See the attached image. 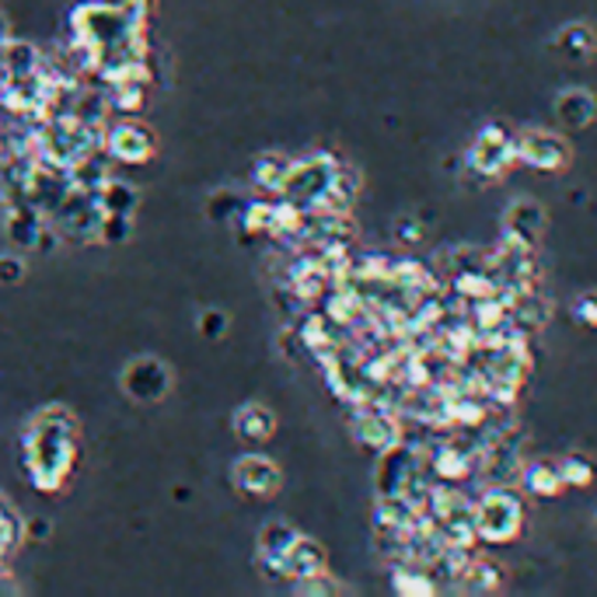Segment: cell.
I'll return each mask as SVG.
<instances>
[{"instance_id":"cell-22","label":"cell","mask_w":597,"mask_h":597,"mask_svg":"<svg viewBox=\"0 0 597 597\" xmlns=\"http://www.w3.org/2000/svg\"><path fill=\"white\" fill-rule=\"evenodd\" d=\"M569 318H573V322H577L580 329L597 332V290H584V294L573 297Z\"/></svg>"},{"instance_id":"cell-23","label":"cell","mask_w":597,"mask_h":597,"mask_svg":"<svg viewBox=\"0 0 597 597\" xmlns=\"http://www.w3.org/2000/svg\"><path fill=\"white\" fill-rule=\"evenodd\" d=\"M21 273H25V269H21L18 259H8V255H4V259H0V280H4V284H18V280H21Z\"/></svg>"},{"instance_id":"cell-18","label":"cell","mask_w":597,"mask_h":597,"mask_svg":"<svg viewBox=\"0 0 597 597\" xmlns=\"http://www.w3.org/2000/svg\"><path fill=\"white\" fill-rule=\"evenodd\" d=\"M559 468H563V479H566V489H590L597 482V461L587 455V451H569L559 458Z\"/></svg>"},{"instance_id":"cell-16","label":"cell","mask_w":597,"mask_h":597,"mask_svg":"<svg viewBox=\"0 0 597 597\" xmlns=\"http://www.w3.org/2000/svg\"><path fill=\"white\" fill-rule=\"evenodd\" d=\"M234 430L245 440H269L276 434V416L266 405H245V409L234 416Z\"/></svg>"},{"instance_id":"cell-11","label":"cell","mask_w":597,"mask_h":597,"mask_svg":"<svg viewBox=\"0 0 597 597\" xmlns=\"http://www.w3.org/2000/svg\"><path fill=\"white\" fill-rule=\"evenodd\" d=\"M552 50L566 63H590L597 56V32L587 21H569V25L552 35Z\"/></svg>"},{"instance_id":"cell-5","label":"cell","mask_w":597,"mask_h":597,"mask_svg":"<svg viewBox=\"0 0 597 597\" xmlns=\"http://www.w3.org/2000/svg\"><path fill=\"white\" fill-rule=\"evenodd\" d=\"M545 231H548V213L542 203L524 196V200H514L507 206V213H503V242L507 245L539 252Z\"/></svg>"},{"instance_id":"cell-20","label":"cell","mask_w":597,"mask_h":597,"mask_svg":"<svg viewBox=\"0 0 597 597\" xmlns=\"http://www.w3.org/2000/svg\"><path fill=\"white\" fill-rule=\"evenodd\" d=\"M287 172H290V161L280 158V154H266V158H259V161L252 164L255 185H259V189H276V193H280Z\"/></svg>"},{"instance_id":"cell-2","label":"cell","mask_w":597,"mask_h":597,"mask_svg":"<svg viewBox=\"0 0 597 597\" xmlns=\"http://www.w3.org/2000/svg\"><path fill=\"white\" fill-rule=\"evenodd\" d=\"M518 164V130L503 119L486 122L465 151V172L479 182H500Z\"/></svg>"},{"instance_id":"cell-10","label":"cell","mask_w":597,"mask_h":597,"mask_svg":"<svg viewBox=\"0 0 597 597\" xmlns=\"http://www.w3.org/2000/svg\"><path fill=\"white\" fill-rule=\"evenodd\" d=\"M318 573H326V548L318 545L315 539L297 535V542L290 545V552L284 556L280 569H276V577L308 580V577H318Z\"/></svg>"},{"instance_id":"cell-13","label":"cell","mask_w":597,"mask_h":597,"mask_svg":"<svg viewBox=\"0 0 597 597\" xmlns=\"http://www.w3.org/2000/svg\"><path fill=\"white\" fill-rule=\"evenodd\" d=\"M353 434L360 444L371 447V451L385 455L388 447H395L402 440V426H398V419H392L385 413H367V416H356Z\"/></svg>"},{"instance_id":"cell-19","label":"cell","mask_w":597,"mask_h":597,"mask_svg":"<svg viewBox=\"0 0 597 597\" xmlns=\"http://www.w3.org/2000/svg\"><path fill=\"white\" fill-rule=\"evenodd\" d=\"M392 584L398 594H409V597H430L437 594V580L430 577V573H423L416 566H398L392 573Z\"/></svg>"},{"instance_id":"cell-12","label":"cell","mask_w":597,"mask_h":597,"mask_svg":"<svg viewBox=\"0 0 597 597\" xmlns=\"http://www.w3.org/2000/svg\"><path fill=\"white\" fill-rule=\"evenodd\" d=\"M154 154V137L140 130L137 122H119L109 134V158L122 161V164H137Z\"/></svg>"},{"instance_id":"cell-3","label":"cell","mask_w":597,"mask_h":597,"mask_svg":"<svg viewBox=\"0 0 597 597\" xmlns=\"http://www.w3.org/2000/svg\"><path fill=\"white\" fill-rule=\"evenodd\" d=\"M518 164L542 175H563L573 164V143L556 130L527 126V130H518Z\"/></svg>"},{"instance_id":"cell-24","label":"cell","mask_w":597,"mask_h":597,"mask_svg":"<svg viewBox=\"0 0 597 597\" xmlns=\"http://www.w3.org/2000/svg\"><path fill=\"white\" fill-rule=\"evenodd\" d=\"M46 521H32V531H29V535H35V539H46Z\"/></svg>"},{"instance_id":"cell-6","label":"cell","mask_w":597,"mask_h":597,"mask_svg":"<svg viewBox=\"0 0 597 597\" xmlns=\"http://www.w3.org/2000/svg\"><path fill=\"white\" fill-rule=\"evenodd\" d=\"M234 486L242 489L245 497H255V500H269L280 493L284 486V476H280V465L263 458V455H248L234 465Z\"/></svg>"},{"instance_id":"cell-8","label":"cell","mask_w":597,"mask_h":597,"mask_svg":"<svg viewBox=\"0 0 597 597\" xmlns=\"http://www.w3.org/2000/svg\"><path fill=\"white\" fill-rule=\"evenodd\" d=\"M122 385H126V392H130L134 398L154 402V398H161L168 392V385H172V374L161 367V360L143 356V360H134V364L126 367Z\"/></svg>"},{"instance_id":"cell-14","label":"cell","mask_w":597,"mask_h":597,"mask_svg":"<svg viewBox=\"0 0 597 597\" xmlns=\"http://www.w3.org/2000/svg\"><path fill=\"white\" fill-rule=\"evenodd\" d=\"M458 584L468 590V594H497L503 590L507 584V569L497 563V559H465L461 573H458Z\"/></svg>"},{"instance_id":"cell-4","label":"cell","mask_w":597,"mask_h":597,"mask_svg":"<svg viewBox=\"0 0 597 597\" xmlns=\"http://www.w3.org/2000/svg\"><path fill=\"white\" fill-rule=\"evenodd\" d=\"M335 172H339V164H332L326 158L297 161V164H290V172H287L284 185H280V193H284V200L305 206V210L308 206H322Z\"/></svg>"},{"instance_id":"cell-9","label":"cell","mask_w":597,"mask_h":597,"mask_svg":"<svg viewBox=\"0 0 597 597\" xmlns=\"http://www.w3.org/2000/svg\"><path fill=\"white\" fill-rule=\"evenodd\" d=\"M552 113H556L559 126L569 134H580L587 126L597 122V98L587 88H563L552 102Z\"/></svg>"},{"instance_id":"cell-21","label":"cell","mask_w":597,"mask_h":597,"mask_svg":"<svg viewBox=\"0 0 597 597\" xmlns=\"http://www.w3.org/2000/svg\"><path fill=\"white\" fill-rule=\"evenodd\" d=\"M137 200L140 196L134 193L130 185H122V182H105L102 193H98V203H102L105 213H134Z\"/></svg>"},{"instance_id":"cell-17","label":"cell","mask_w":597,"mask_h":597,"mask_svg":"<svg viewBox=\"0 0 597 597\" xmlns=\"http://www.w3.org/2000/svg\"><path fill=\"white\" fill-rule=\"evenodd\" d=\"M472 468H476V461L461 451V444H444L440 451H437V458H434V472H437L444 482L468 479V476H472Z\"/></svg>"},{"instance_id":"cell-7","label":"cell","mask_w":597,"mask_h":597,"mask_svg":"<svg viewBox=\"0 0 597 597\" xmlns=\"http://www.w3.org/2000/svg\"><path fill=\"white\" fill-rule=\"evenodd\" d=\"M521 489L535 500H559L566 493L559 458H531L521 465Z\"/></svg>"},{"instance_id":"cell-15","label":"cell","mask_w":597,"mask_h":597,"mask_svg":"<svg viewBox=\"0 0 597 597\" xmlns=\"http://www.w3.org/2000/svg\"><path fill=\"white\" fill-rule=\"evenodd\" d=\"M297 542V531L290 524H280V521H273L263 527V535H259V559L269 566V573L280 569L284 556L290 552V545Z\"/></svg>"},{"instance_id":"cell-1","label":"cell","mask_w":597,"mask_h":597,"mask_svg":"<svg viewBox=\"0 0 597 597\" xmlns=\"http://www.w3.org/2000/svg\"><path fill=\"white\" fill-rule=\"evenodd\" d=\"M472 531H476V542L486 545H510L521 539L524 531V503L514 489L497 486L482 493L479 503H472Z\"/></svg>"}]
</instances>
